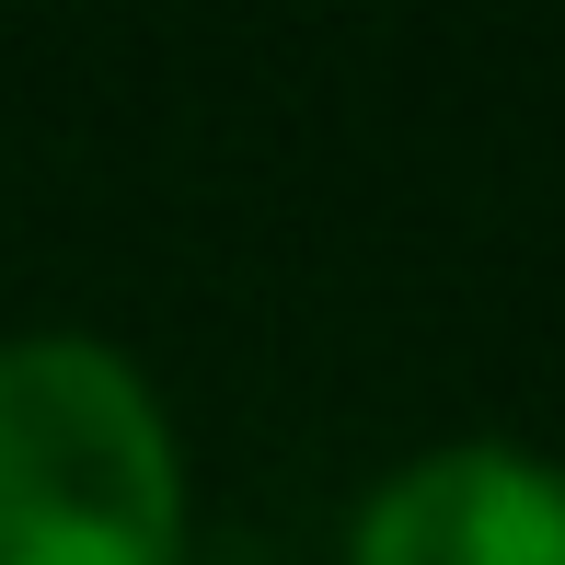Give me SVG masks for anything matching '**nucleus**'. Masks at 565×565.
I'll return each instance as SVG.
<instances>
[{
  "label": "nucleus",
  "mask_w": 565,
  "mask_h": 565,
  "mask_svg": "<svg viewBox=\"0 0 565 565\" xmlns=\"http://www.w3.org/2000/svg\"><path fill=\"white\" fill-rule=\"evenodd\" d=\"M347 565H565V473L520 439L416 450L393 484H370Z\"/></svg>",
  "instance_id": "obj_2"
},
{
  "label": "nucleus",
  "mask_w": 565,
  "mask_h": 565,
  "mask_svg": "<svg viewBox=\"0 0 565 565\" xmlns=\"http://www.w3.org/2000/svg\"><path fill=\"white\" fill-rule=\"evenodd\" d=\"M185 461L150 381L93 335L0 347V565H173Z\"/></svg>",
  "instance_id": "obj_1"
}]
</instances>
